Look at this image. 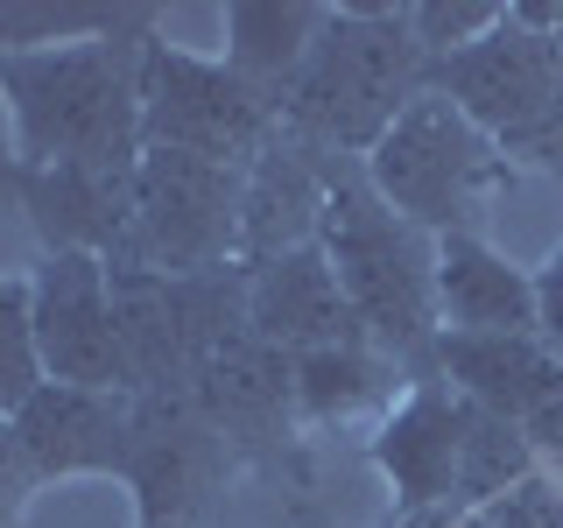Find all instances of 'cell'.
Wrapping results in <instances>:
<instances>
[{
  "label": "cell",
  "instance_id": "4316f807",
  "mask_svg": "<svg viewBox=\"0 0 563 528\" xmlns=\"http://www.w3.org/2000/svg\"><path fill=\"white\" fill-rule=\"evenodd\" d=\"M22 190V148H14V120H8V99H0V198Z\"/></svg>",
  "mask_w": 563,
  "mask_h": 528
},
{
  "label": "cell",
  "instance_id": "d6986e66",
  "mask_svg": "<svg viewBox=\"0 0 563 528\" xmlns=\"http://www.w3.org/2000/svg\"><path fill=\"white\" fill-rule=\"evenodd\" d=\"M324 0H233L225 8V64L261 92H289V78L303 70L317 29H324Z\"/></svg>",
  "mask_w": 563,
  "mask_h": 528
},
{
  "label": "cell",
  "instance_id": "7402d4cb",
  "mask_svg": "<svg viewBox=\"0 0 563 528\" xmlns=\"http://www.w3.org/2000/svg\"><path fill=\"white\" fill-rule=\"evenodd\" d=\"M507 22V0H416L409 8V29L422 43V57H457V50H472L479 35H493Z\"/></svg>",
  "mask_w": 563,
  "mask_h": 528
},
{
  "label": "cell",
  "instance_id": "52a82bcc",
  "mask_svg": "<svg viewBox=\"0 0 563 528\" xmlns=\"http://www.w3.org/2000/svg\"><path fill=\"white\" fill-rule=\"evenodd\" d=\"M282 134V99L246 85L225 57L176 50L163 35L141 43V148H176L246 169Z\"/></svg>",
  "mask_w": 563,
  "mask_h": 528
},
{
  "label": "cell",
  "instance_id": "6da1fadb",
  "mask_svg": "<svg viewBox=\"0 0 563 528\" xmlns=\"http://www.w3.org/2000/svg\"><path fill=\"white\" fill-rule=\"evenodd\" d=\"M155 29H120L92 43L35 50L0 64V99L14 120L22 169H134L141 163V43Z\"/></svg>",
  "mask_w": 563,
  "mask_h": 528
},
{
  "label": "cell",
  "instance_id": "277c9868",
  "mask_svg": "<svg viewBox=\"0 0 563 528\" xmlns=\"http://www.w3.org/2000/svg\"><path fill=\"white\" fill-rule=\"evenodd\" d=\"M430 92H444L515 169L563 176V43L528 8L472 50L430 64Z\"/></svg>",
  "mask_w": 563,
  "mask_h": 528
},
{
  "label": "cell",
  "instance_id": "30bf717a",
  "mask_svg": "<svg viewBox=\"0 0 563 528\" xmlns=\"http://www.w3.org/2000/svg\"><path fill=\"white\" fill-rule=\"evenodd\" d=\"M457 444H465V395L444 381H416L374 430V465L409 521L457 528Z\"/></svg>",
  "mask_w": 563,
  "mask_h": 528
},
{
  "label": "cell",
  "instance_id": "2e32d148",
  "mask_svg": "<svg viewBox=\"0 0 563 528\" xmlns=\"http://www.w3.org/2000/svg\"><path fill=\"white\" fill-rule=\"evenodd\" d=\"M190 402L225 444H268L296 422V360L240 331L233 345L205 360V374L190 381Z\"/></svg>",
  "mask_w": 563,
  "mask_h": 528
},
{
  "label": "cell",
  "instance_id": "9a60e30c",
  "mask_svg": "<svg viewBox=\"0 0 563 528\" xmlns=\"http://www.w3.org/2000/svg\"><path fill=\"white\" fill-rule=\"evenodd\" d=\"M14 205L29 211L43 254L113 261L134 219V169H22Z\"/></svg>",
  "mask_w": 563,
  "mask_h": 528
},
{
  "label": "cell",
  "instance_id": "ba28073f",
  "mask_svg": "<svg viewBox=\"0 0 563 528\" xmlns=\"http://www.w3.org/2000/svg\"><path fill=\"white\" fill-rule=\"evenodd\" d=\"M240 190H246V169L176 155V148H141L134 219H128L113 268H155V275L233 268L240 261Z\"/></svg>",
  "mask_w": 563,
  "mask_h": 528
},
{
  "label": "cell",
  "instance_id": "d4e9b609",
  "mask_svg": "<svg viewBox=\"0 0 563 528\" xmlns=\"http://www.w3.org/2000/svg\"><path fill=\"white\" fill-rule=\"evenodd\" d=\"M528 444H536V465L563 486V402H550V409L528 422Z\"/></svg>",
  "mask_w": 563,
  "mask_h": 528
},
{
  "label": "cell",
  "instance_id": "484cf974",
  "mask_svg": "<svg viewBox=\"0 0 563 528\" xmlns=\"http://www.w3.org/2000/svg\"><path fill=\"white\" fill-rule=\"evenodd\" d=\"M536 296H542V339L563 352V246L550 254V268L536 275Z\"/></svg>",
  "mask_w": 563,
  "mask_h": 528
},
{
  "label": "cell",
  "instance_id": "9c48e42d",
  "mask_svg": "<svg viewBox=\"0 0 563 528\" xmlns=\"http://www.w3.org/2000/svg\"><path fill=\"white\" fill-rule=\"evenodd\" d=\"M35 304V352L43 374L64 387H120L128 395V360H120V317H113V268L99 254H43L29 275Z\"/></svg>",
  "mask_w": 563,
  "mask_h": 528
},
{
  "label": "cell",
  "instance_id": "5bb4252c",
  "mask_svg": "<svg viewBox=\"0 0 563 528\" xmlns=\"http://www.w3.org/2000/svg\"><path fill=\"white\" fill-rule=\"evenodd\" d=\"M324 148L296 141L282 128L268 148L246 163V190H240V261H275L296 246L324 240Z\"/></svg>",
  "mask_w": 563,
  "mask_h": 528
},
{
  "label": "cell",
  "instance_id": "44dd1931",
  "mask_svg": "<svg viewBox=\"0 0 563 528\" xmlns=\"http://www.w3.org/2000/svg\"><path fill=\"white\" fill-rule=\"evenodd\" d=\"M43 352H35V304H29V282L0 275V416H22L43 387Z\"/></svg>",
  "mask_w": 563,
  "mask_h": 528
},
{
  "label": "cell",
  "instance_id": "8fae6325",
  "mask_svg": "<svg viewBox=\"0 0 563 528\" xmlns=\"http://www.w3.org/2000/svg\"><path fill=\"white\" fill-rule=\"evenodd\" d=\"M29 480H70V472H120L134 458V395L120 387H64L43 381L35 402L14 416Z\"/></svg>",
  "mask_w": 563,
  "mask_h": 528
},
{
  "label": "cell",
  "instance_id": "cb8c5ba5",
  "mask_svg": "<svg viewBox=\"0 0 563 528\" xmlns=\"http://www.w3.org/2000/svg\"><path fill=\"white\" fill-rule=\"evenodd\" d=\"M22 486H29V465H22V444H14V422L0 416V528H22Z\"/></svg>",
  "mask_w": 563,
  "mask_h": 528
},
{
  "label": "cell",
  "instance_id": "83f0119b",
  "mask_svg": "<svg viewBox=\"0 0 563 528\" xmlns=\"http://www.w3.org/2000/svg\"><path fill=\"white\" fill-rule=\"evenodd\" d=\"M521 8H528V14H536V22L563 43V0H521Z\"/></svg>",
  "mask_w": 563,
  "mask_h": 528
},
{
  "label": "cell",
  "instance_id": "ac0fdd59",
  "mask_svg": "<svg viewBox=\"0 0 563 528\" xmlns=\"http://www.w3.org/2000/svg\"><path fill=\"white\" fill-rule=\"evenodd\" d=\"M409 366H395L366 339L324 345L296 360V416L303 422H360V416H395V402L409 395Z\"/></svg>",
  "mask_w": 563,
  "mask_h": 528
},
{
  "label": "cell",
  "instance_id": "5b68a950",
  "mask_svg": "<svg viewBox=\"0 0 563 528\" xmlns=\"http://www.w3.org/2000/svg\"><path fill=\"white\" fill-rule=\"evenodd\" d=\"M366 184H374L409 226H422L430 240H451V233H486L500 190L515 184V163H507L444 92H422L409 113L374 141Z\"/></svg>",
  "mask_w": 563,
  "mask_h": 528
},
{
  "label": "cell",
  "instance_id": "ffe728a7",
  "mask_svg": "<svg viewBox=\"0 0 563 528\" xmlns=\"http://www.w3.org/2000/svg\"><path fill=\"white\" fill-rule=\"evenodd\" d=\"M120 29H155L148 8H78V0H0V64L35 57V50L92 43Z\"/></svg>",
  "mask_w": 563,
  "mask_h": 528
},
{
  "label": "cell",
  "instance_id": "7a4b0ae2",
  "mask_svg": "<svg viewBox=\"0 0 563 528\" xmlns=\"http://www.w3.org/2000/svg\"><path fill=\"white\" fill-rule=\"evenodd\" d=\"M324 261L339 275L366 345L409 366V381H430L437 352V240L409 226L395 205L366 184V163L324 155Z\"/></svg>",
  "mask_w": 563,
  "mask_h": 528
},
{
  "label": "cell",
  "instance_id": "4fadbf2b",
  "mask_svg": "<svg viewBox=\"0 0 563 528\" xmlns=\"http://www.w3.org/2000/svg\"><path fill=\"white\" fill-rule=\"evenodd\" d=\"M246 331H254L261 345L289 352V360L366 339L352 304H345V289H339V275H331V261H324V246L246 261Z\"/></svg>",
  "mask_w": 563,
  "mask_h": 528
},
{
  "label": "cell",
  "instance_id": "603a6c76",
  "mask_svg": "<svg viewBox=\"0 0 563 528\" xmlns=\"http://www.w3.org/2000/svg\"><path fill=\"white\" fill-rule=\"evenodd\" d=\"M457 528H563V486L550 472H528L521 486H507L500 501L472 507Z\"/></svg>",
  "mask_w": 563,
  "mask_h": 528
},
{
  "label": "cell",
  "instance_id": "3957f363",
  "mask_svg": "<svg viewBox=\"0 0 563 528\" xmlns=\"http://www.w3.org/2000/svg\"><path fill=\"white\" fill-rule=\"evenodd\" d=\"M430 92V57H422L409 8H380V0H352L331 8L317 29L303 70L282 92V128L324 155L366 163L374 141L395 128L409 106Z\"/></svg>",
  "mask_w": 563,
  "mask_h": 528
},
{
  "label": "cell",
  "instance_id": "7c38bea8",
  "mask_svg": "<svg viewBox=\"0 0 563 528\" xmlns=\"http://www.w3.org/2000/svg\"><path fill=\"white\" fill-rule=\"evenodd\" d=\"M430 381L528 430L550 402H563V352L542 331H437Z\"/></svg>",
  "mask_w": 563,
  "mask_h": 528
},
{
  "label": "cell",
  "instance_id": "e0dca14e",
  "mask_svg": "<svg viewBox=\"0 0 563 528\" xmlns=\"http://www.w3.org/2000/svg\"><path fill=\"white\" fill-rule=\"evenodd\" d=\"M437 331H542L536 275L486 233L437 240Z\"/></svg>",
  "mask_w": 563,
  "mask_h": 528
},
{
  "label": "cell",
  "instance_id": "8992f818",
  "mask_svg": "<svg viewBox=\"0 0 563 528\" xmlns=\"http://www.w3.org/2000/svg\"><path fill=\"white\" fill-rule=\"evenodd\" d=\"M113 268V261H106ZM113 317H120V360L128 395L190 387L219 345L246 331V261L211 275H155V268H113Z\"/></svg>",
  "mask_w": 563,
  "mask_h": 528
}]
</instances>
